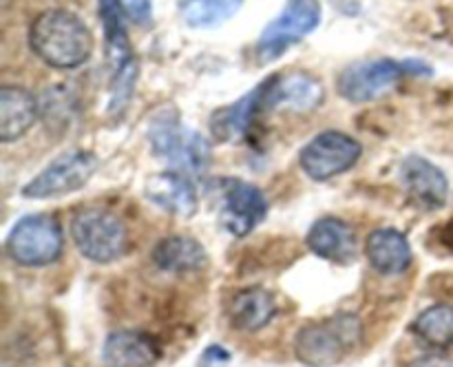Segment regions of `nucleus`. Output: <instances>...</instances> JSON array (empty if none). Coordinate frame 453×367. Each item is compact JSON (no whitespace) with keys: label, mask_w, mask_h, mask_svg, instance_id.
<instances>
[{"label":"nucleus","mask_w":453,"mask_h":367,"mask_svg":"<svg viewBox=\"0 0 453 367\" xmlns=\"http://www.w3.org/2000/svg\"><path fill=\"white\" fill-rule=\"evenodd\" d=\"M321 22L319 0H288L279 18H274L257 40V56L261 62H270L286 53L290 44L299 42L312 34Z\"/></svg>","instance_id":"obj_7"},{"label":"nucleus","mask_w":453,"mask_h":367,"mask_svg":"<svg viewBox=\"0 0 453 367\" xmlns=\"http://www.w3.org/2000/svg\"><path fill=\"white\" fill-rule=\"evenodd\" d=\"M367 259L380 274H401L411 264V248L396 228H379L367 237Z\"/></svg>","instance_id":"obj_18"},{"label":"nucleus","mask_w":453,"mask_h":367,"mask_svg":"<svg viewBox=\"0 0 453 367\" xmlns=\"http://www.w3.org/2000/svg\"><path fill=\"white\" fill-rule=\"evenodd\" d=\"M268 215V202L257 186L248 181H224L221 195V226L234 237H246Z\"/></svg>","instance_id":"obj_11"},{"label":"nucleus","mask_w":453,"mask_h":367,"mask_svg":"<svg viewBox=\"0 0 453 367\" xmlns=\"http://www.w3.org/2000/svg\"><path fill=\"white\" fill-rule=\"evenodd\" d=\"M102 356L109 367H149L157 361V345L142 332H113Z\"/></svg>","instance_id":"obj_19"},{"label":"nucleus","mask_w":453,"mask_h":367,"mask_svg":"<svg viewBox=\"0 0 453 367\" xmlns=\"http://www.w3.org/2000/svg\"><path fill=\"white\" fill-rule=\"evenodd\" d=\"M65 239L51 215L22 217L7 237V255L27 268L49 265L60 256Z\"/></svg>","instance_id":"obj_5"},{"label":"nucleus","mask_w":453,"mask_h":367,"mask_svg":"<svg viewBox=\"0 0 453 367\" xmlns=\"http://www.w3.org/2000/svg\"><path fill=\"white\" fill-rule=\"evenodd\" d=\"M35 118H38V100L34 93L13 84L0 88V140L4 144L20 140L34 126Z\"/></svg>","instance_id":"obj_16"},{"label":"nucleus","mask_w":453,"mask_h":367,"mask_svg":"<svg viewBox=\"0 0 453 367\" xmlns=\"http://www.w3.org/2000/svg\"><path fill=\"white\" fill-rule=\"evenodd\" d=\"M242 4L243 0H184L181 16L193 29H211L230 20Z\"/></svg>","instance_id":"obj_23"},{"label":"nucleus","mask_w":453,"mask_h":367,"mask_svg":"<svg viewBox=\"0 0 453 367\" xmlns=\"http://www.w3.org/2000/svg\"><path fill=\"white\" fill-rule=\"evenodd\" d=\"M100 16L104 25L106 57L113 69L111 78L109 115H119L127 111L137 82V62L128 42L127 27H124V7L119 0H100Z\"/></svg>","instance_id":"obj_2"},{"label":"nucleus","mask_w":453,"mask_h":367,"mask_svg":"<svg viewBox=\"0 0 453 367\" xmlns=\"http://www.w3.org/2000/svg\"><path fill=\"white\" fill-rule=\"evenodd\" d=\"M97 171V157L88 150H69L53 159L40 175H35L29 184L22 188L27 199H51L62 195L75 193L82 188L93 172Z\"/></svg>","instance_id":"obj_10"},{"label":"nucleus","mask_w":453,"mask_h":367,"mask_svg":"<svg viewBox=\"0 0 453 367\" xmlns=\"http://www.w3.org/2000/svg\"><path fill=\"white\" fill-rule=\"evenodd\" d=\"M323 84L310 73L273 75L265 80V109L312 111L321 104Z\"/></svg>","instance_id":"obj_13"},{"label":"nucleus","mask_w":453,"mask_h":367,"mask_svg":"<svg viewBox=\"0 0 453 367\" xmlns=\"http://www.w3.org/2000/svg\"><path fill=\"white\" fill-rule=\"evenodd\" d=\"M259 111H265V82L252 88L234 104L217 109L211 118V131L219 141H233L248 131Z\"/></svg>","instance_id":"obj_17"},{"label":"nucleus","mask_w":453,"mask_h":367,"mask_svg":"<svg viewBox=\"0 0 453 367\" xmlns=\"http://www.w3.org/2000/svg\"><path fill=\"white\" fill-rule=\"evenodd\" d=\"M410 367H453V361L447 356H438V354H432V356H423L418 361L411 363Z\"/></svg>","instance_id":"obj_25"},{"label":"nucleus","mask_w":453,"mask_h":367,"mask_svg":"<svg viewBox=\"0 0 453 367\" xmlns=\"http://www.w3.org/2000/svg\"><path fill=\"white\" fill-rule=\"evenodd\" d=\"M71 237L80 255L96 264H111L127 250V228L113 212L87 208L71 219Z\"/></svg>","instance_id":"obj_4"},{"label":"nucleus","mask_w":453,"mask_h":367,"mask_svg":"<svg viewBox=\"0 0 453 367\" xmlns=\"http://www.w3.org/2000/svg\"><path fill=\"white\" fill-rule=\"evenodd\" d=\"M414 62H396L389 57L376 60H358L348 65L336 78V88L341 97L354 104H365L376 100L389 88L396 87L405 73H411Z\"/></svg>","instance_id":"obj_6"},{"label":"nucleus","mask_w":453,"mask_h":367,"mask_svg":"<svg viewBox=\"0 0 453 367\" xmlns=\"http://www.w3.org/2000/svg\"><path fill=\"white\" fill-rule=\"evenodd\" d=\"M403 188L407 190L411 202L423 210H441L449 197V181L447 175L420 155H410L403 159L401 171Z\"/></svg>","instance_id":"obj_12"},{"label":"nucleus","mask_w":453,"mask_h":367,"mask_svg":"<svg viewBox=\"0 0 453 367\" xmlns=\"http://www.w3.org/2000/svg\"><path fill=\"white\" fill-rule=\"evenodd\" d=\"M155 264L168 272H193L206 265L208 255L199 241L190 237H166L155 246L153 250Z\"/></svg>","instance_id":"obj_21"},{"label":"nucleus","mask_w":453,"mask_h":367,"mask_svg":"<svg viewBox=\"0 0 453 367\" xmlns=\"http://www.w3.org/2000/svg\"><path fill=\"white\" fill-rule=\"evenodd\" d=\"M29 44L53 69H75L91 56L93 38L82 18L66 9H47L31 22Z\"/></svg>","instance_id":"obj_1"},{"label":"nucleus","mask_w":453,"mask_h":367,"mask_svg":"<svg viewBox=\"0 0 453 367\" xmlns=\"http://www.w3.org/2000/svg\"><path fill=\"white\" fill-rule=\"evenodd\" d=\"M411 330L432 348H449L453 345V305H432L416 317V321L411 323Z\"/></svg>","instance_id":"obj_22"},{"label":"nucleus","mask_w":453,"mask_h":367,"mask_svg":"<svg viewBox=\"0 0 453 367\" xmlns=\"http://www.w3.org/2000/svg\"><path fill=\"white\" fill-rule=\"evenodd\" d=\"M308 248L317 256L334 264H349L357 259V237L354 230L336 217H323L310 228Z\"/></svg>","instance_id":"obj_15"},{"label":"nucleus","mask_w":453,"mask_h":367,"mask_svg":"<svg viewBox=\"0 0 453 367\" xmlns=\"http://www.w3.org/2000/svg\"><path fill=\"white\" fill-rule=\"evenodd\" d=\"M124 7V13L131 18L137 25H150V18H153V9H150V0H119Z\"/></svg>","instance_id":"obj_24"},{"label":"nucleus","mask_w":453,"mask_h":367,"mask_svg":"<svg viewBox=\"0 0 453 367\" xmlns=\"http://www.w3.org/2000/svg\"><path fill=\"white\" fill-rule=\"evenodd\" d=\"M274 312H277L274 296L264 287H248V290L237 292L230 303L233 325L243 332H257L268 325Z\"/></svg>","instance_id":"obj_20"},{"label":"nucleus","mask_w":453,"mask_h":367,"mask_svg":"<svg viewBox=\"0 0 453 367\" xmlns=\"http://www.w3.org/2000/svg\"><path fill=\"white\" fill-rule=\"evenodd\" d=\"M361 153V144L348 133L326 131L319 133L301 149L299 164L310 180L327 181L349 171L358 162Z\"/></svg>","instance_id":"obj_9"},{"label":"nucleus","mask_w":453,"mask_h":367,"mask_svg":"<svg viewBox=\"0 0 453 367\" xmlns=\"http://www.w3.org/2000/svg\"><path fill=\"white\" fill-rule=\"evenodd\" d=\"M149 140L155 155H162L190 171H199L208 159V146L203 137L199 133L184 131L175 109H162L155 113L149 126Z\"/></svg>","instance_id":"obj_8"},{"label":"nucleus","mask_w":453,"mask_h":367,"mask_svg":"<svg viewBox=\"0 0 453 367\" xmlns=\"http://www.w3.org/2000/svg\"><path fill=\"white\" fill-rule=\"evenodd\" d=\"M363 327L354 314H339L303 327L296 336V356L312 367H330L343 361L361 343Z\"/></svg>","instance_id":"obj_3"},{"label":"nucleus","mask_w":453,"mask_h":367,"mask_svg":"<svg viewBox=\"0 0 453 367\" xmlns=\"http://www.w3.org/2000/svg\"><path fill=\"white\" fill-rule=\"evenodd\" d=\"M146 197L155 206L164 208L166 212L177 217H190L197 210V190L193 181L181 172H157L146 180Z\"/></svg>","instance_id":"obj_14"}]
</instances>
